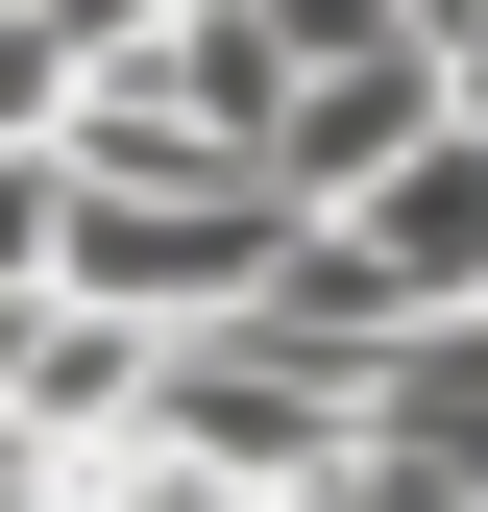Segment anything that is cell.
<instances>
[{
    "mask_svg": "<svg viewBox=\"0 0 488 512\" xmlns=\"http://www.w3.org/2000/svg\"><path fill=\"white\" fill-rule=\"evenodd\" d=\"M269 244H293V196H269V171H171V196H74L49 293H98V317H147V342H196V317H244V293H269Z\"/></svg>",
    "mask_w": 488,
    "mask_h": 512,
    "instance_id": "1",
    "label": "cell"
},
{
    "mask_svg": "<svg viewBox=\"0 0 488 512\" xmlns=\"http://www.w3.org/2000/svg\"><path fill=\"white\" fill-rule=\"evenodd\" d=\"M122 439H171V464H220V488H318L366 439V391L293 366L269 317H196V342H147V415H122Z\"/></svg>",
    "mask_w": 488,
    "mask_h": 512,
    "instance_id": "2",
    "label": "cell"
},
{
    "mask_svg": "<svg viewBox=\"0 0 488 512\" xmlns=\"http://www.w3.org/2000/svg\"><path fill=\"white\" fill-rule=\"evenodd\" d=\"M342 244H366V293H391V317H464V293H488V122L440 98V122L342 196Z\"/></svg>",
    "mask_w": 488,
    "mask_h": 512,
    "instance_id": "3",
    "label": "cell"
},
{
    "mask_svg": "<svg viewBox=\"0 0 488 512\" xmlns=\"http://www.w3.org/2000/svg\"><path fill=\"white\" fill-rule=\"evenodd\" d=\"M415 122H440V49H342V74H293V98H269V196H293V220H342Z\"/></svg>",
    "mask_w": 488,
    "mask_h": 512,
    "instance_id": "4",
    "label": "cell"
},
{
    "mask_svg": "<svg viewBox=\"0 0 488 512\" xmlns=\"http://www.w3.org/2000/svg\"><path fill=\"white\" fill-rule=\"evenodd\" d=\"M366 439H391V464H440V488H488V293L415 317V342L366 366Z\"/></svg>",
    "mask_w": 488,
    "mask_h": 512,
    "instance_id": "5",
    "label": "cell"
},
{
    "mask_svg": "<svg viewBox=\"0 0 488 512\" xmlns=\"http://www.w3.org/2000/svg\"><path fill=\"white\" fill-rule=\"evenodd\" d=\"M49 244H74V147H0V293H49Z\"/></svg>",
    "mask_w": 488,
    "mask_h": 512,
    "instance_id": "6",
    "label": "cell"
},
{
    "mask_svg": "<svg viewBox=\"0 0 488 512\" xmlns=\"http://www.w3.org/2000/svg\"><path fill=\"white\" fill-rule=\"evenodd\" d=\"M244 25H269V49H293V74H342V49H415V25H391V0H244Z\"/></svg>",
    "mask_w": 488,
    "mask_h": 512,
    "instance_id": "7",
    "label": "cell"
},
{
    "mask_svg": "<svg viewBox=\"0 0 488 512\" xmlns=\"http://www.w3.org/2000/svg\"><path fill=\"white\" fill-rule=\"evenodd\" d=\"M440 98H464V122H488V25H440Z\"/></svg>",
    "mask_w": 488,
    "mask_h": 512,
    "instance_id": "8",
    "label": "cell"
},
{
    "mask_svg": "<svg viewBox=\"0 0 488 512\" xmlns=\"http://www.w3.org/2000/svg\"><path fill=\"white\" fill-rule=\"evenodd\" d=\"M391 25H415V49H440V25H488V0H391Z\"/></svg>",
    "mask_w": 488,
    "mask_h": 512,
    "instance_id": "9",
    "label": "cell"
},
{
    "mask_svg": "<svg viewBox=\"0 0 488 512\" xmlns=\"http://www.w3.org/2000/svg\"><path fill=\"white\" fill-rule=\"evenodd\" d=\"M269 512H318V488H269Z\"/></svg>",
    "mask_w": 488,
    "mask_h": 512,
    "instance_id": "10",
    "label": "cell"
},
{
    "mask_svg": "<svg viewBox=\"0 0 488 512\" xmlns=\"http://www.w3.org/2000/svg\"><path fill=\"white\" fill-rule=\"evenodd\" d=\"M147 25H171V0H147Z\"/></svg>",
    "mask_w": 488,
    "mask_h": 512,
    "instance_id": "11",
    "label": "cell"
}]
</instances>
